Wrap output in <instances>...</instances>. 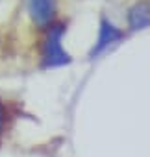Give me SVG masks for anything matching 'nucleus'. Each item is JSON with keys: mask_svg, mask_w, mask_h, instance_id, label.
I'll return each instance as SVG.
<instances>
[{"mask_svg": "<svg viewBox=\"0 0 150 157\" xmlns=\"http://www.w3.org/2000/svg\"><path fill=\"white\" fill-rule=\"evenodd\" d=\"M59 30L56 32V33H52L50 35V39H48V43H46V54H45V59H46V63L48 65H59V63H63V61H67V56L61 52V48H59Z\"/></svg>", "mask_w": 150, "mask_h": 157, "instance_id": "2", "label": "nucleus"}, {"mask_svg": "<svg viewBox=\"0 0 150 157\" xmlns=\"http://www.w3.org/2000/svg\"><path fill=\"white\" fill-rule=\"evenodd\" d=\"M28 11L37 24H45L54 15V0H26Z\"/></svg>", "mask_w": 150, "mask_h": 157, "instance_id": "1", "label": "nucleus"}, {"mask_svg": "<svg viewBox=\"0 0 150 157\" xmlns=\"http://www.w3.org/2000/svg\"><path fill=\"white\" fill-rule=\"evenodd\" d=\"M2 122H4V109L0 105V128H2Z\"/></svg>", "mask_w": 150, "mask_h": 157, "instance_id": "3", "label": "nucleus"}]
</instances>
